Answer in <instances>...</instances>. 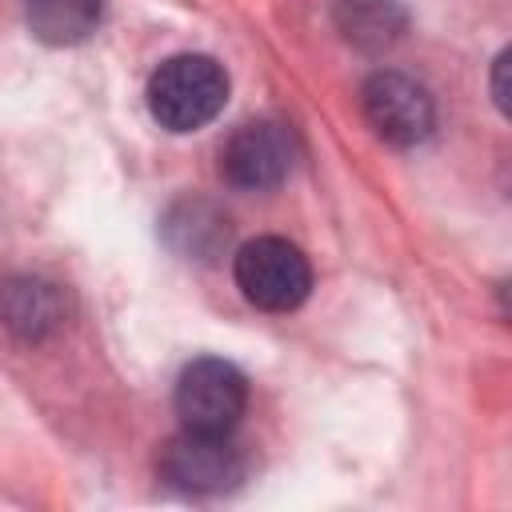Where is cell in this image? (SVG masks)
Wrapping results in <instances>:
<instances>
[{
    "mask_svg": "<svg viewBox=\"0 0 512 512\" xmlns=\"http://www.w3.org/2000/svg\"><path fill=\"white\" fill-rule=\"evenodd\" d=\"M228 100V72L200 52L168 56L148 76V112L168 132H196L220 116Z\"/></svg>",
    "mask_w": 512,
    "mask_h": 512,
    "instance_id": "1",
    "label": "cell"
},
{
    "mask_svg": "<svg viewBox=\"0 0 512 512\" xmlns=\"http://www.w3.org/2000/svg\"><path fill=\"white\" fill-rule=\"evenodd\" d=\"M232 272H236V288L244 292V300L264 308V312H292L312 292L308 256L280 236L248 240L236 252Z\"/></svg>",
    "mask_w": 512,
    "mask_h": 512,
    "instance_id": "2",
    "label": "cell"
},
{
    "mask_svg": "<svg viewBox=\"0 0 512 512\" xmlns=\"http://www.w3.org/2000/svg\"><path fill=\"white\" fill-rule=\"evenodd\" d=\"M248 408V380L220 356L184 364L176 380V416L192 432H232Z\"/></svg>",
    "mask_w": 512,
    "mask_h": 512,
    "instance_id": "3",
    "label": "cell"
},
{
    "mask_svg": "<svg viewBox=\"0 0 512 512\" xmlns=\"http://www.w3.org/2000/svg\"><path fill=\"white\" fill-rule=\"evenodd\" d=\"M296 164V132L284 120L260 116L240 124L220 148V176L232 188L264 192L276 188Z\"/></svg>",
    "mask_w": 512,
    "mask_h": 512,
    "instance_id": "4",
    "label": "cell"
},
{
    "mask_svg": "<svg viewBox=\"0 0 512 512\" xmlns=\"http://www.w3.org/2000/svg\"><path fill=\"white\" fill-rule=\"evenodd\" d=\"M360 108L372 132L392 148L424 144L436 128V104L428 88L404 72H372L360 88Z\"/></svg>",
    "mask_w": 512,
    "mask_h": 512,
    "instance_id": "5",
    "label": "cell"
},
{
    "mask_svg": "<svg viewBox=\"0 0 512 512\" xmlns=\"http://www.w3.org/2000/svg\"><path fill=\"white\" fill-rule=\"evenodd\" d=\"M160 480L180 492H224L244 480V452L228 432H192L184 428L160 448Z\"/></svg>",
    "mask_w": 512,
    "mask_h": 512,
    "instance_id": "6",
    "label": "cell"
},
{
    "mask_svg": "<svg viewBox=\"0 0 512 512\" xmlns=\"http://www.w3.org/2000/svg\"><path fill=\"white\" fill-rule=\"evenodd\" d=\"M164 240L180 252V256H196V260H212L228 236H232V224L228 216L212 204V200H200V196H184L176 200L168 212H164Z\"/></svg>",
    "mask_w": 512,
    "mask_h": 512,
    "instance_id": "7",
    "label": "cell"
},
{
    "mask_svg": "<svg viewBox=\"0 0 512 512\" xmlns=\"http://www.w3.org/2000/svg\"><path fill=\"white\" fill-rule=\"evenodd\" d=\"M0 320L24 340H44L48 332L60 328L64 300L56 284L36 280V276H16L0 288Z\"/></svg>",
    "mask_w": 512,
    "mask_h": 512,
    "instance_id": "8",
    "label": "cell"
},
{
    "mask_svg": "<svg viewBox=\"0 0 512 512\" xmlns=\"http://www.w3.org/2000/svg\"><path fill=\"white\" fill-rule=\"evenodd\" d=\"M24 20L40 44L68 48L100 28L104 0H24Z\"/></svg>",
    "mask_w": 512,
    "mask_h": 512,
    "instance_id": "9",
    "label": "cell"
},
{
    "mask_svg": "<svg viewBox=\"0 0 512 512\" xmlns=\"http://www.w3.org/2000/svg\"><path fill=\"white\" fill-rule=\"evenodd\" d=\"M340 28L360 48H384L404 28V12L392 0H340Z\"/></svg>",
    "mask_w": 512,
    "mask_h": 512,
    "instance_id": "10",
    "label": "cell"
},
{
    "mask_svg": "<svg viewBox=\"0 0 512 512\" xmlns=\"http://www.w3.org/2000/svg\"><path fill=\"white\" fill-rule=\"evenodd\" d=\"M504 68H508V52L496 56V76H492V100L500 104V112H508V96H504Z\"/></svg>",
    "mask_w": 512,
    "mask_h": 512,
    "instance_id": "11",
    "label": "cell"
}]
</instances>
